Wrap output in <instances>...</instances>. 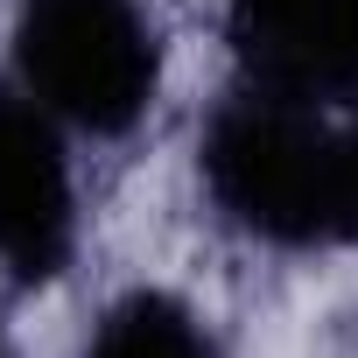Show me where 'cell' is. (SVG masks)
<instances>
[{"instance_id": "cell-1", "label": "cell", "mask_w": 358, "mask_h": 358, "mask_svg": "<svg viewBox=\"0 0 358 358\" xmlns=\"http://www.w3.org/2000/svg\"><path fill=\"white\" fill-rule=\"evenodd\" d=\"M197 190L211 218L260 253L358 246V113L225 85L197 127Z\"/></svg>"}, {"instance_id": "cell-2", "label": "cell", "mask_w": 358, "mask_h": 358, "mask_svg": "<svg viewBox=\"0 0 358 358\" xmlns=\"http://www.w3.org/2000/svg\"><path fill=\"white\" fill-rule=\"evenodd\" d=\"M8 78L71 134L127 141L162 99V29L148 0H15Z\"/></svg>"}, {"instance_id": "cell-3", "label": "cell", "mask_w": 358, "mask_h": 358, "mask_svg": "<svg viewBox=\"0 0 358 358\" xmlns=\"http://www.w3.org/2000/svg\"><path fill=\"white\" fill-rule=\"evenodd\" d=\"M71 127L43 113L15 78H0V274L15 288H50L78 260V169Z\"/></svg>"}, {"instance_id": "cell-4", "label": "cell", "mask_w": 358, "mask_h": 358, "mask_svg": "<svg viewBox=\"0 0 358 358\" xmlns=\"http://www.w3.org/2000/svg\"><path fill=\"white\" fill-rule=\"evenodd\" d=\"M232 78L358 113V0H225Z\"/></svg>"}, {"instance_id": "cell-5", "label": "cell", "mask_w": 358, "mask_h": 358, "mask_svg": "<svg viewBox=\"0 0 358 358\" xmlns=\"http://www.w3.org/2000/svg\"><path fill=\"white\" fill-rule=\"evenodd\" d=\"M85 358H225L218 330L169 288H127L99 309Z\"/></svg>"}, {"instance_id": "cell-6", "label": "cell", "mask_w": 358, "mask_h": 358, "mask_svg": "<svg viewBox=\"0 0 358 358\" xmlns=\"http://www.w3.org/2000/svg\"><path fill=\"white\" fill-rule=\"evenodd\" d=\"M0 358H8V330H0Z\"/></svg>"}]
</instances>
